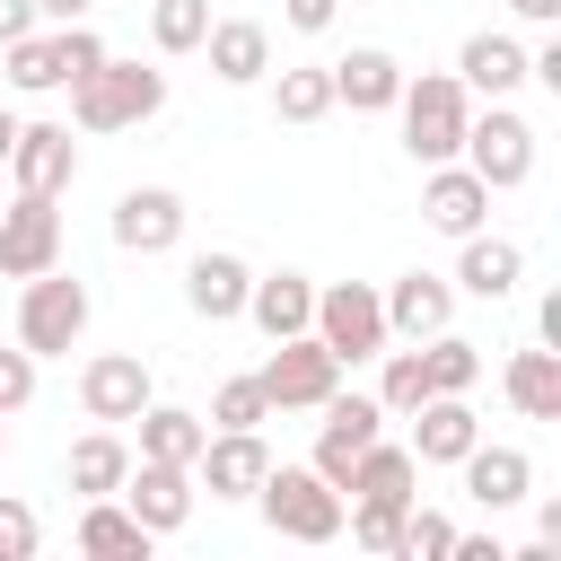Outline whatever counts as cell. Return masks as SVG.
Wrapping results in <instances>:
<instances>
[{
    "instance_id": "obj_31",
    "label": "cell",
    "mask_w": 561,
    "mask_h": 561,
    "mask_svg": "<svg viewBox=\"0 0 561 561\" xmlns=\"http://www.w3.org/2000/svg\"><path fill=\"white\" fill-rule=\"evenodd\" d=\"M421 368H430V394H473L482 386V342H465V333H430L421 342Z\"/></svg>"
},
{
    "instance_id": "obj_38",
    "label": "cell",
    "mask_w": 561,
    "mask_h": 561,
    "mask_svg": "<svg viewBox=\"0 0 561 561\" xmlns=\"http://www.w3.org/2000/svg\"><path fill=\"white\" fill-rule=\"evenodd\" d=\"M35 543H44V526H35V508L0 491V561H35Z\"/></svg>"
},
{
    "instance_id": "obj_41",
    "label": "cell",
    "mask_w": 561,
    "mask_h": 561,
    "mask_svg": "<svg viewBox=\"0 0 561 561\" xmlns=\"http://www.w3.org/2000/svg\"><path fill=\"white\" fill-rule=\"evenodd\" d=\"M44 18H35V0H0V44H18V35H35Z\"/></svg>"
},
{
    "instance_id": "obj_32",
    "label": "cell",
    "mask_w": 561,
    "mask_h": 561,
    "mask_svg": "<svg viewBox=\"0 0 561 561\" xmlns=\"http://www.w3.org/2000/svg\"><path fill=\"white\" fill-rule=\"evenodd\" d=\"M0 70H9V88H18V96H53V88H61V53H53V26H35V35L0 44Z\"/></svg>"
},
{
    "instance_id": "obj_7",
    "label": "cell",
    "mask_w": 561,
    "mask_h": 561,
    "mask_svg": "<svg viewBox=\"0 0 561 561\" xmlns=\"http://www.w3.org/2000/svg\"><path fill=\"white\" fill-rule=\"evenodd\" d=\"M254 377H263L272 412H316V403L342 386V359H333L316 333H289V342H272V359H263Z\"/></svg>"
},
{
    "instance_id": "obj_12",
    "label": "cell",
    "mask_w": 561,
    "mask_h": 561,
    "mask_svg": "<svg viewBox=\"0 0 561 561\" xmlns=\"http://www.w3.org/2000/svg\"><path fill=\"white\" fill-rule=\"evenodd\" d=\"M184 193L175 184H131L123 202H114V245L123 254H175L184 245Z\"/></svg>"
},
{
    "instance_id": "obj_4",
    "label": "cell",
    "mask_w": 561,
    "mask_h": 561,
    "mask_svg": "<svg viewBox=\"0 0 561 561\" xmlns=\"http://www.w3.org/2000/svg\"><path fill=\"white\" fill-rule=\"evenodd\" d=\"M79 333H88V280L61 272V263L35 272V280L18 289V342H26L35 359H70Z\"/></svg>"
},
{
    "instance_id": "obj_33",
    "label": "cell",
    "mask_w": 561,
    "mask_h": 561,
    "mask_svg": "<svg viewBox=\"0 0 561 561\" xmlns=\"http://www.w3.org/2000/svg\"><path fill=\"white\" fill-rule=\"evenodd\" d=\"M403 508H412V500H351V508H342V526H351V543H359V552L403 561Z\"/></svg>"
},
{
    "instance_id": "obj_22",
    "label": "cell",
    "mask_w": 561,
    "mask_h": 561,
    "mask_svg": "<svg viewBox=\"0 0 561 561\" xmlns=\"http://www.w3.org/2000/svg\"><path fill=\"white\" fill-rule=\"evenodd\" d=\"M202 53H210V79H219V88L272 79V26H254V18H210Z\"/></svg>"
},
{
    "instance_id": "obj_19",
    "label": "cell",
    "mask_w": 561,
    "mask_h": 561,
    "mask_svg": "<svg viewBox=\"0 0 561 561\" xmlns=\"http://www.w3.org/2000/svg\"><path fill=\"white\" fill-rule=\"evenodd\" d=\"M421 219H430L438 237H473V228L491 219V184H482L465 158H447V167H430V184H421Z\"/></svg>"
},
{
    "instance_id": "obj_25",
    "label": "cell",
    "mask_w": 561,
    "mask_h": 561,
    "mask_svg": "<svg viewBox=\"0 0 561 561\" xmlns=\"http://www.w3.org/2000/svg\"><path fill=\"white\" fill-rule=\"evenodd\" d=\"M342 500H421V456H412L403 438H368V447L351 456Z\"/></svg>"
},
{
    "instance_id": "obj_44",
    "label": "cell",
    "mask_w": 561,
    "mask_h": 561,
    "mask_svg": "<svg viewBox=\"0 0 561 561\" xmlns=\"http://www.w3.org/2000/svg\"><path fill=\"white\" fill-rule=\"evenodd\" d=\"M96 0H35V18H53V26H70V18H88Z\"/></svg>"
},
{
    "instance_id": "obj_45",
    "label": "cell",
    "mask_w": 561,
    "mask_h": 561,
    "mask_svg": "<svg viewBox=\"0 0 561 561\" xmlns=\"http://www.w3.org/2000/svg\"><path fill=\"white\" fill-rule=\"evenodd\" d=\"M508 9H517L526 26H561V0H508Z\"/></svg>"
},
{
    "instance_id": "obj_35",
    "label": "cell",
    "mask_w": 561,
    "mask_h": 561,
    "mask_svg": "<svg viewBox=\"0 0 561 561\" xmlns=\"http://www.w3.org/2000/svg\"><path fill=\"white\" fill-rule=\"evenodd\" d=\"M210 35V0H149V44L158 53H202Z\"/></svg>"
},
{
    "instance_id": "obj_10",
    "label": "cell",
    "mask_w": 561,
    "mask_h": 561,
    "mask_svg": "<svg viewBox=\"0 0 561 561\" xmlns=\"http://www.w3.org/2000/svg\"><path fill=\"white\" fill-rule=\"evenodd\" d=\"M316 412H324V430H316V456H307V465L342 491V482H351V456H359L368 438H386V403H377V394H342V386H333Z\"/></svg>"
},
{
    "instance_id": "obj_36",
    "label": "cell",
    "mask_w": 561,
    "mask_h": 561,
    "mask_svg": "<svg viewBox=\"0 0 561 561\" xmlns=\"http://www.w3.org/2000/svg\"><path fill=\"white\" fill-rule=\"evenodd\" d=\"M210 430H263L272 421V394H263V377H228L219 394H210V412H202Z\"/></svg>"
},
{
    "instance_id": "obj_1",
    "label": "cell",
    "mask_w": 561,
    "mask_h": 561,
    "mask_svg": "<svg viewBox=\"0 0 561 561\" xmlns=\"http://www.w3.org/2000/svg\"><path fill=\"white\" fill-rule=\"evenodd\" d=\"M167 105V70H149V61H96L88 79H70V123L79 131H131V123H149Z\"/></svg>"
},
{
    "instance_id": "obj_46",
    "label": "cell",
    "mask_w": 561,
    "mask_h": 561,
    "mask_svg": "<svg viewBox=\"0 0 561 561\" xmlns=\"http://www.w3.org/2000/svg\"><path fill=\"white\" fill-rule=\"evenodd\" d=\"M9 149H18V114L0 105V167H9Z\"/></svg>"
},
{
    "instance_id": "obj_27",
    "label": "cell",
    "mask_w": 561,
    "mask_h": 561,
    "mask_svg": "<svg viewBox=\"0 0 561 561\" xmlns=\"http://www.w3.org/2000/svg\"><path fill=\"white\" fill-rule=\"evenodd\" d=\"M149 543H158V535H149L114 491L79 508V552H88V561H149Z\"/></svg>"
},
{
    "instance_id": "obj_21",
    "label": "cell",
    "mask_w": 561,
    "mask_h": 561,
    "mask_svg": "<svg viewBox=\"0 0 561 561\" xmlns=\"http://www.w3.org/2000/svg\"><path fill=\"white\" fill-rule=\"evenodd\" d=\"M403 421H412V438H403V447H412L421 465H456V456L482 438V412H473L465 394H430V403H412Z\"/></svg>"
},
{
    "instance_id": "obj_23",
    "label": "cell",
    "mask_w": 561,
    "mask_h": 561,
    "mask_svg": "<svg viewBox=\"0 0 561 561\" xmlns=\"http://www.w3.org/2000/svg\"><path fill=\"white\" fill-rule=\"evenodd\" d=\"M465 254H456V289L465 298H508L517 280H526V245L517 237H491V228H473V237H456Z\"/></svg>"
},
{
    "instance_id": "obj_8",
    "label": "cell",
    "mask_w": 561,
    "mask_h": 561,
    "mask_svg": "<svg viewBox=\"0 0 561 561\" xmlns=\"http://www.w3.org/2000/svg\"><path fill=\"white\" fill-rule=\"evenodd\" d=\"M53 263H61V202L53 193H9V210H0V272L35 280Z\"/></svg>"
},
{
    "instance_id": "obj_14",
    "label": "cell",
    "mask_w": 561,
    "mask_h": 561,
    "mask_svg": "<svg viewBox=\"0 0 561 561\" xmlns=\"http://www.w3.org/2000/svg\"><path fill=\"white\" fill-rule=\"evenodd\" d=\"M149 535H175L184 517H193V465H158V456H131V473H123V491H114Z\"/></svg>"
},
{
    "instance_id": "obj_5",
    "label": "cell",
    "mask_w": 561,
    "mask_h": 561,
    "mask_svg": "<svg viewBox=\"0 0 561 561\" xmlns=\"http://www.w3.org/2000/svg\"><path fill=\"white\" fill-rule=\"evenodd\" d=\"M456 158H465V167H473L491 193H517V184L535 175V123H526L508 96H491V114H465Z\"/></svg>"
},
{
    "instance_id": "obj_16",
    "label": "cell",
    "mask_w": 561,
    "mask_h": 561,
    "mask_svg": "<svg viewBox=\"0 0 561 561\" xmlns=\"http://www.w3.org/2000/svg\"><path fill=\"white\" fill-rule=\"evenodd\" d=\"M386 307V342H430L447 316H456V280L438 272H394V289H377Z\"/></svg>"
},
{
    "instance_id": "obj_18",
    "label": "cell",
    "mask_w": 561,
    "mask_h": 561,
    "mask_svg": "<svg viewBox=\"0 0 561 561\" xmlns=\"http://www.w3.org/2000/svg\"><path fill=\"white\" fill-rule=\"evenodd\" d=\"M324 70H333V105H351V114H394V96H403V61L386 44H351Z\"/></svg>"
},
{
    "instance_id": "obj_15",
    "label": "cell",
    "mask_w": 561,
    "mask_h": 561,
    "mask_svg": "<svg viewBox=\"0 0 561 561\" xmlns=\"http://www.w3.org/2000/svg\"><path fill=\"white\" fill-rule=\"evenodd\" d=\"M245 289H254V263L228 254V245H202V254L184 263V307H193L202 324H237V316H245Z\"/></svg>"
},
{
    "instance_id": "obj_11",
    "label": "cell",
    "mask_w": 561,
    "mask_h": 561,
    "mask_svg": "<svg viewBox=\"0 0 561 561\" xmlns=\"http://www.w3.org/2000/svg\"><path fill=\"white\" fill-rule=\"evenodd\" d=\"M18 193H70L79 184V140H70V123H18V149H9V167H0Z\"/></svg>"
},
{
    "instance_id": "obj_9",
    "label": "cell",
    "mask_w": 561,
    "mask_h": 561,
    "mask_svg": "<svg viewBox=\"0 0 561 561\" xmlns=\"http://www.w3.org/2000/svg\"><path fill=\"white\" fill-rule=\"evenodd\" d=\"M158 394V377H149V359L140 351H96L88 368H79V412L88 421H105V430H123V421H140V403Z\"/></svg>"
},
{
    "instance_id": "obj_30",
    "label": "cell",
    "mask_w": 561,
    "mask_h": 561,
    "mask_svg": "<svg viewBox=\"0 0 561 561\" xmlns=\"http://www.w3.org/2000/svg\"><path fill=\"white\" fill-rule=\"evenodd\" d=\"M272 114H280V123H324V114H333V70H324V61L272 70Z\"/></svg>"
},
{
    "instance_id": "obj_29",
    "label": "cell",
    "mask_w": 561,
    "mask_h": 561,
    "mask_svg": "<svg viewBox=\"0 0 561 561\" xmlns=\"http://www.w3.org/2000/svg\"><path fill=\"white\" fill-rule=\"evenodd\" d=\"M202 438H210V421L202 412H184V403H140V447L131 456H158V465H193L202 456Z\"/></svg>"
},
{
    "instance_id": "obj_43",
    "label": "cell",
    "mask_w": 561,
    "mask_h": 561,
    "mask_svg": "<svg viewBox=\"0 0 561 561\" xmlns=\"http://www.w3.org/2000/svg\"><path fill=\"white\" fill-rule=\"evenodd\" d=\"M447 561H508V552H500L491 535H456V543H447Z\"/></svg>"
},
{
    "instance_id": "obj_13",
    "label": "cell",
    "mask_w": 561,
    "mask_h": 561,
    "mask_svg": "<svg viewBox=\"0 0 561 561\" xmlns=\"http://www.w3.org/2000/svg\"><path fill=\"white\" fill-rule=\"evenodd\" d=\"M263 473H272L263 430H210L202 456H193V491H210V500H254Z\"/></svg>"
},
{
    "instance_id": "obj_39",
    "label": "cell",
    "mask_w": 561,
    "mask_h": 561,
    "mask_svg": "<svg viewBox=\"0 0 561 561\" xmlns=\"http://www.w3.org/2000/svg\"><path fill=\"white\" fill-rule=\"evenodd\" d=\"M26 403H35V351H26V342H9V351H0V421H9V412H26Z\"/></svg>"
},
{
    "instance_id": "obj_28",
    "label": "cell",
    "mask_w": 561,
    "mask_h": 561,
    "mask_svg": "<svg viewBox=\"0 0 561 561\" xmlns=\"http://www.w3.org/2000/svg\"><path fill=\"white\" fill-rule=\"evenodd\" d=\"M61 473H70V491H79V500H105V491H123V473H131V438L96 421V430L61 456Z\"/></svg>"
},
{
    "instance_id": "obj_20",
    "label": "cell",
    "mask_w": 561,
    "mask_h": 561,
    "mask_svg": "<svg viewBox=\"0 0 561 561\" xmlns=\"http://www.w3.org/2000/svg\"><path fill=\"white\" fill-rule=\"evenodd\" d=\"M456 79H465V96H517L526 88V44L500 35V26H473L456 44Z\"/></svg>"
},
{
    "instance_id": "obj_47",
    "label": "cell",
    "mask_w": 561,
    "mask_h": 561,
    "mask_svg": "<svg viewBox=\"0 0 561 561\" xmlns=\"http://www.w3.org/2000/svg\"><path fill=\"white\" fill-rule=\"evenodd\" d=\"M0 456H9V421H0Z\"/></svg>"
},
{
    "instance_id": "obj_24",
    "label": "cell",
    "mask_w": 561,
    "mask_h": 561,
    "mask_svg": "<svg viewBox=\"0 0 561 561\" xmlns=\"http://www.w3.org/2000/svg\"><path fill=\"white\" fill-rule=\"evenodd\" d=\"M245 316H254V333H263V342L307 333V316H316V280H307V272H254Z\"/></svg>"
},
{
    "instance_id": "obj_17",
    "label": "cell",
    "mask_w": 561,
    "mask_h": 561,
    "mask_svg": "<svg viewBox=\"0 0 561 561\" xmlns=\"http://www.w3.org/2000/svg\"><path fill=\"white\" fill-rule=\"evenodd\" d=\"M456 473H465V491H473V508H517V500H535V456L526 447H491V438H473L465 456H456Z\"/></svg>"
},
{
    "instance_id": "obj_2",
    "label": "cell",
    "mask_w": 561,
    "mask_h": 561,
    "mask_svg": "<svg viewBox=\"0 0 561 561\" xmlns=\"http://www.w3.org/2000/svg\"><path fill=\"white\" fill-rule=\"evenodd\" d=\"M394 114H403V149H412V167H447V158H456V140H465L473 96H465V79H456V70H421V79L403 70Z\"/></svg>"
},
{
    "instance_id": "obj_48",
    "label": "cell",
    "mask_w": 561,
    "mask_h": 561,
    "mask_svg": "<svg viewBox=\"0 0 561 561\" xmlns=\"http://www.w3.org/2000/svg\"><path fill=\"white\" fill-rule=\"evenodd\" d=\"M0 88H9V70H0Z\"/></svg>"
},
{
    "instance_id": "obj_3",
    "label": "cell",
    "mask_w": 561,
    "mask_h": 561,
    "mask_svg": "<svg viewBox=\"0 0 561 561\" xmlns=\"http://www.w3.org/2000/svg\"><path fill=\"white\" fill-rule=\"evenodd\" d=\"M254 508H263V526H272V535H289V543H333L351 500H342L316 465H272V473L254 482Z\"/></svg>"
},
{
    "instance_id": "obj_42",
    "label": "cell",
    "mask_w": 561,
    "mask_h": 561,
    "mask_svg": "<svg viewBox=\"0 0 561 561\" xmlns=\"http://www.w3.org/2000/svg\"><path fill=\"white\" fill-rule=\"evenodd\" d=\"M535 342L561 351V289H543V307H535Z\"/></svg>"
},
{
    "instance_id": "obj_40",
    "label": "cell",
    "mask_w": 561,
    "mask_h": 561,
    "mask_svg": "<svg viewBox=\"0 0 561 561\" xmlns=\"http://www.w3.org/2000/svg\"><path fill=\"white\" fill-rule=\"evenodd\" d=\"M280 18H289L298 35H324V26L342 18V0H280Z\"/></svg>"
},
{
    "instance_id": "obj_34",
    "label": "cell",
    "mask_w": 561,
    "mask_h": 561,
    "mask_svg": "<svg viewBox=\"0 0 561 561\" xmlns=\"http://www.w3.org/2000/svg\"><path fill=\"white\" fill-rule=\"evenodd\" d=\"M386 368H377V403H386V421H403L412 403H430V368H421V342H403V351H377Z\"/></svg>"
},
{
    "instance_id": "obj_37",
    "label": "cell",
    "mask_w": 561,
    "mask_h": 561,
    "mask_svg": "<svg viewBox=\"0 0 561 561\" xmlns=\"http://www.w3.org/2000/svg\"><path fill=\"white\" fill-rule=\"evenodd\" d=\"M447 543H456V517H438V508H403V561H447Z\"/></svg>"
},
{
    "instance_id": "obj_26",
    "label": "cell",
    "mask_w": 561,
    "mask_h": 561,
    "mask_svg": "<svg viewBox=\"0 0 561 561\" xmlns=\"http://www.w3.org/2000/svg\"><path fill=\"white\" fill-rule=\"evenodd\" d=\"M500 394H508L526 421H561V351H552V342H535V351H508V368H500Z\"/></svg>"
},
{
    "instance_id": "obj_6",
    "label": "cell",
    "mask_w": 561,
    "mask_h": 561,
    "mask_svg": "<svg viewBox=\"0 0 561 561\" xmlns=\"http://www.w3.org/2000/svg\"><path fill=\"white\" fill-rule=\"evenodd\" d=\"M307 333H316L342 368H359V359H377V351H386V307H377V289H368V280H324V289H316Z\"/></svg>"
}]
</instances>
